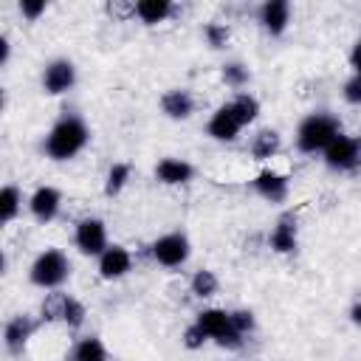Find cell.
<instances>
[{
  "label": "cell",
  "mask_w": 361,
  "mask_h": 361,
  "mask_svg": "<svg viewBox=\"0 0 361 361\" xmlns=\"http://www.w3.org/2000/svg\"><path fill=\"white\" fill-rule=\"evenodd\" d=\"M39 313H42L45 322H62V324L71 327V330H79V327L85 324V319H87V307H85L76 296L62 293V290H51V293L45 296Z\"/></svg>",
  "instance_id": "5b68a950"
},
{
  "label": "cell",
  "mask_w": 361,
  "mask_h": 361,
  "mask_svg": "<svg viewBox=\"0 0 361 361\" xmlns=\"http://www.w3.org/2000/svg\"><path fill=\"white\" fill-rule=\"evenodd\" d=\"M90 144V127L79 113H62L42 138V155L54 164L73 161Z\"/></svg>",
  "instance_id": "6da1fadb"
},
{
  "label": "cell",
  "mask_w": 361,
  "mask_h": 361,
  "mask_svg": "<svg viewBox=\"0 0 361 361\" xmlns=\"http://www.w3.org/2000/svg\"><path fill=\"white\" fill-rule=\"evenodd\" d=\"M158 104H161V113L169 121H186L195 113V96L186 87H169V90H164Z\"/></svg>",
  "instance_id": "ac0fdd59"
},
{
  "label": "cell",
  "mask_w": 361,
  "mask_h": 361,
  "mask_svg": "<svg viewBox=\"0 0 361 361\" xmlns=\"http://www.w3.org/2000/svg\"><path fill=\"white\" fill-rule=\"evenodd\" d=\"M23 214V189L17 183H6L0 192V223L8 226Z\"/></svg>",
  "instance_id": "603a6c76"
},
{
  "label": "cell",
  "mask_w": 361,
  "mask_h": 361,
  "mask_svg": "<svg viewBox=\"0 0 361 361\" xmlns=\"http://www.w3.org/2000/svg\"><path fill=\"white\" fill-rule=\"evenodd\" d=\"M231 324H234V330L240 333V336H251L254 330H257V316L251 313V310H245V307H237V310H231Z\"/></svg>",
  "instance_id": "83f0119b"
},
{
  "label": "cell",
  "mask_w": 361,
  "mask_h": 361,
  "mask_svg": "<svg viewBox=\"0 0 361 361\" xmlns=\"http://www.w3.org/2000/svg\"><path fill=\"white\" fill-rule=\"evenodd\" d=\"M350 68H353V73L355 76H361V37L353 42V48H350Z\"/></svg>",
  "instance_id": "1f68e13d"
},
{
  "label": "cell",
  "mask_w": 361,
  "mask_h": 361,
  "mask_svg": "<svg viewBox=\"0 0 361 361\" xmlns=\"http://www.w3.org/2000/svg\"><path fill=\"white\" fill-rule=\"evenodd\" d=\"M322 161H324V166L333 169V172H353V169L361 164V135L341 133V135L322 152Z\"/></svg>",
  "instance_id": "9c48e42d"
},
{
  "label": "cell",
  "mask_w": 361,
  "mask_h": 361,
  "mask_svg": "<svg viewBox=\"0 0 361 361\" xmlns=\"http://www.w3.org/2000/svg\"><path fill=\"white\" fill-rule=\"evenodd\" d=\"M133 251L127 248V245H121V243H110L104 251H102V257L96 259V271H99V276L104 279V282H118V279H124L130 271H133Z\"/></svg>",
  "instance_id": "30bf717a"
},
{
  "label": "cell",
  "mask_w": 361,
  "mask_h": 361,
  "mask_svg": "<svg viewBox=\"0 0 361 361\" xmlns=\"http://www.w3.org/2000/svg\"><path fill=\"white\" fill-rule=\"evenodd\" d=\"M149 257L161 268H180L192 257V240L186 231H166L149 243Z\"/></svg>",
  "instance_id": "8992f818"
},
{
  "label": "cell",
  "mask_w": 361,
  "mask_h": 361,
  "mask_svg": "<svg viewBox=\"0 0 361 361\" xmlns=\"http://www.w3.org/2000/svg\"><path fill=\"white\" fill-rule=\"evenodd\" d=\"M228 107L234 110V116H237V121L243 124V127H248V124H254L257 118H259V99L254 96V93H248V90H240V93H234V99H228Z\"/></svg>",
  "instance_id": "7402d4cb"
},
{
  "label": "cell",
  "mask_w": 361,
  "mask_h": 361,
  "mask_svg": "<svg viewBox=\"0 0 361 361\" xmlns=\"http://www.w3.org/2000/svg\"><path fill=\"white\" fill-rule=\"evenodd\" d=\"M37 330V322L28 313H17L3 324V347L8 355H23L31 336Z\"/></svg>",
  "instance_id": "5bb4252c"
},
{
  "label": "cell",
  "mask_w": 361,
  "mask_h": 361,
  "mask_svg": "<svg viewBox=\"0 0 361 361\" xmlns=\"http://www.w3.org/2000/svg\"><path fill=\"white\" fill-rule=\"evenodd\" d=\"M189 290H192L197 299H212V296H217V290H220V279H217L214 271L200 268V271H195V274L189 276Z\"/></svg>",
  "instance_id": "d4e9b609"
},
{
  "label": "cell",
  "mask_w": 361,
  "mask_h": 361,
  "mask_svg": "<svg viewBox=\"0 0 361 361\" xmlns=\"http://www.w3.org/2000/svg\"><path fill=\"white\" fill-rule=\"evenodd\" d=\"M133 14L144 25H158V23H166L175 14V6L169 0H138L133 6Z\"/></svg>",
  "instance_id": "ffe728a7"
},
{
  "label": "cell",
  "mask_w": 361,
  "mask_h": 361,
  "mask_svg": "<svg viewBox=\"0 0 361 361\" xmlns=\"http://www.w3.org/2000/svg\"><path fill=\"white\" fill-rule=\"evenodd\" d=\"M17 8H20V14H23L28 23H37V20L48 11V3H45V0H20Z\"/></svg>",
  "instance_id": "f546056e"
},
{
  "label": "cell",
  "mask_w": 361,
  "mask_h": 361,
  "mask_svg": "<svg viewBox=\"0 0 361 361\" xmlns=\"http://www.w3.org/2000/svg\"><path fill=\"white\" fill-rule=\"evenodd\" d=\"M195 322L203 327V333L220 347V350H240L245 344V336H240L231 324V310L226 307H203Z\"/></svg>",
  "instance_id": "277c9868"
},
{
  "label": "cell",
  "mask_w": 361,
  "mask_h": 361,
  "mask_svg": "<svg viewBox=\"0 0 361 361\" xmlns=\"http://www.w3.org/2000/svg\"><path fill=\"white\" fill-rule=\"evenodd\" d=\"M25 206H28L31 217L45 226V223H51V220L59 217V212H62V192L56 186H51V183H42V186H37L28 195Z\"/></svg>",
  "instance_id": "7c38bea8"
},
{
  "label": "cell",
  "mask_w": 361,
  "mask_h": 361,
  "mask_svg": "<svg viewBox=\"0 0 361 361\" xmlns=\"http://www.w3.org/2000/svg\"><path fill=\"white\" fill-rule=\"evenodd\" d=\"M71 361H110V350L99 336H82L71 350Z\"/></svg>",
  "instance_id": "44dd1931"
},
{
  "label": "cell",
  "mask_w": 361,
  "mask_h": 361,
  "mask_svg": "<svg viewBox=\"0 0 361 361\" xmlns=\"http://www.w3.org/2000/svg\"><path fill=\"white\" fill-rule=\"evenodd\" d=\"M130 178H133V166L127 161H113L107 175H104V195L107 197H118L127 189Z\"/></svg>",
  "instance_id": "cb8c5ba5"
},
{
  "label": "cell",
  "mask_w": 361,
  "mask_h": 361,
  "mask_svg": "<svg viewBox=\"0 0 361 361\" xmlns=\"http://www.w3.org/2000/svg\"><path fill=\"white\" fill-rule=\"evenodd\" d=\"M73 245L82 257H102V251L110 245L107 240V223L102 217H82L73 226Z\"/></svg>",
  "instance_id": "ba28073f"
},
{
  "label": "cell",
  "mask_w": 361,
  "mask_h": 361,
  "mask_svg": "<svg viewBox=\"0 0 361 361\" xmlns=\"http://www.w3.org/2000/svg\"><path fill=\"white\" fill-rule=\"evenodd\" d=\"M76 79H79V71H76L73 59L54 56L45 62V68L39 73V87L45 96H65L68 90L76 87Z\"/></svg>",
  "instance_id": "52a82bcc"
},
{
  "label": "cell",
  "mask_w": 361,
  "mask_h": 361,
  "mask_svg": "<svg viewBox=\"0 0 361 361\" xmlns=\"http://www.w3.org/2000/svg\"><path fill=\"white\" fill-rule=\"evenodd\" d=\"M240 133H243V124L237 121V116H234V110L228 107V102L212 110V116H209V121H206V135H209L212 141L231 144V141L240 138Z\"/></svg>",
  "instance_id": "9a60e30c"
},
{
  "label": "cell",
  "mask_w": 361,
  "mask_h": 361,
  "mask_svg": "<svg viewBox=\"0 0 361 361\" xmlns=\"http://www.w3.org/2000/svg\"><path fill=\"white\" fill-rule=\"evenodd\" d=\"M71 271H73L71 257L62 248L48 245V248H42L31 259V265H28V282L34 288H39V290H59L71 279Z\"/></svg>",
  "instance_id": "3957f363"
},
{
  "label": "cell",
  "mask_w": 361,
  "mask_h": 361,
  "mask_svg": "<svg viewBox=\"0 0 361 361\" xmlns=\"http://www.w3.org/2000/svg\"><path fill=\"white\" fill-rule=\"evenodd\" d=\"M228 37H231V31H228L226 23H206V25H203V39H206V45H209L212 51L226 48V45H228Z\"/></svg>",
  "instance_id": "4316f807"
},
{
  "label": "cell",
  "mask_w": 361,
  "mask_h": 361,
  "mask_svg": "<svg viewBox=\"0 0 361 361\" xmlns=\"http://www.w3.org/2000/svg\"><path fill=\"white\" fill-rule=\"evenodd\" d=\"M347 316H350V322H353L355 327H361V302H355V305L350 307V313H347Z\"/></svg>",
  "instance_id": "836d02e7"
},
{
  "label": "cell",
  "mask_w": 361,
  "mask_h": 361,
  "mask_svg": "<svg viewBox=\"0 0 361 361\" xmlns=\"http://www.w3.org/2000/svg\"><path fill=\"white\" fill-rule=\"evenodd\" d=\"M293 8L288 0H265L257 6V23L268 37H282L290 28Z\"/></svg>",
  "instance_id": "4fadbf2b"
},
{
  "label": "cell",
  "mask_w": 361,
  "mask_h": 361,
  "mask_svg": "<svg viewBox=\"0 0 361 361\" xmlns=\"http://www.w3.org/2000/svg\"><path fill=\"white\" fill-rule=\"evenodd\" d=\"M180 341H183V347H186V350H200V347H203V344H209L212 338L203 333V327H200L197 322H192V324L183 330Z\"/></svg>",
  "instance_id": "f1b7e54d"
},
{
  "label": "cell",
  "mask_w": 361,
  "mask_h": 361,
  "mask_svg": "<svg viewBox=\"0 0 361 361\" xmlns=\"http://www.w3.org/2000/svg\"><path fill=\"white\" fill-rule=\"evenodd\" d=\"M341 133H344V127H341L338 116H333L327 110H313L299 121L293 141H296V149L302 155H316V152L322 155Z\"/></svg>",
  "instance_id": "7a4b0ae2"
},
{
  "label": "cell",
  "mask_w": 361,
  "mask_h": 361,
  "mask_svg": "<svg viewBox=\"0 0 361 361\" xmlns=\"http://www.w3.org/2000/svg\"><path fill=\"white\" fill-rule=\"evenodd\" d=\"M152 172H155V180L164 186H186L189 180H195V166L186 158H175V155L161 158Z\"/></svg>",
  "instance_id": "e0dca14e"
},
{
  "label": "cell",
  "mask_w": 361,
  "mask_h": 361,
  "mask_svg": "<svg viewBox=\"0 0 361 361\" xmlns=\"http://www.w3.org/2000/svg\"><path fill=\"white\" fill-rule=\"evenodd\" d=\"M341 96H344V102L347 104H353V107H361V76H350L347 82H344V87H341Z\"/></svg>",
  "instance_id": "4dcf8cb0"
},
{
  "label": "cell",
  "mask_w": 361,
  "mask_h": 361,
  "mask_svg": "<svg viewBox=\"0 0 361 361\" xmlns=\"http://www.w3.org/2000/svg\"><path fill=\"white\" fill-rule=\"evenodd\" d=\"M11 62V37L0 34V68H6Z\"/></svg>",
  "instance_id": "d6a6232c"
},
{
  "label": "cell",
  "mask_w": 361,
  "mask_h": 361,
  "mask_svg": "<svg viewBox=\"0 0 361 361\" xmlns=\"http://www.w3.org/2000/svg\"><path fill=\"white\" fill-rule=\"evenodd\" d=\"M220 79H223L231 90H243V87H248V82H251V68H248L245 62H240V59H228V62L220 68Z\"/></svg>",
  "instance_id": "484cf974"
},
{
  "label": "cell",
  "mask_w": 361,
  "mask_h": 361,
  "mask_svg": "<svg viewBox=\"0 0 361 361\" xmlns=\"http://www.w3.org/2000/svg\"><path fill=\"white\" fill-rule=\"evenodd\" d=\"M279 149H282V135L276 130H271V127L257 130L251 144H248V152H251L254 161H271Z\"/></svg>",
  "instance_id": "d6986e66"
},
{
  "label": "cell",
  "mask_w": 361,
  "mask_h": 361,
  "mask_svg": "<svg viewBox=\"0 0 361 361\" xmlns=\"http://www.w3.org/2000/svg\"><path fill=\"white\" fill-rule=\"evenodd\" d=\"M251 189H254V195L262 197L265 203L279 206V203H285L288 195H290V180H288L285 172H276V169L265 166V169H259V172L254 175Z\"/></svg>",
  "instance_id": "8fae6325"
},
{
  "label": "cell",
  "mask_w": 361,
  "mask_h": 361,
  "mask_svg": "<svg viewBox=\"0 0 361 361\" xmlns=\"http://www.w3.org/2000/svg\"><path fill=\"white\" fill-rule=\"evenodd\" d=\"M268 245L274 254H296L299 248V223L293 212H285L276 217L271 234H268Z\"/></svg>",
  "instance_id": "2e32d148"
}]
</instances>
